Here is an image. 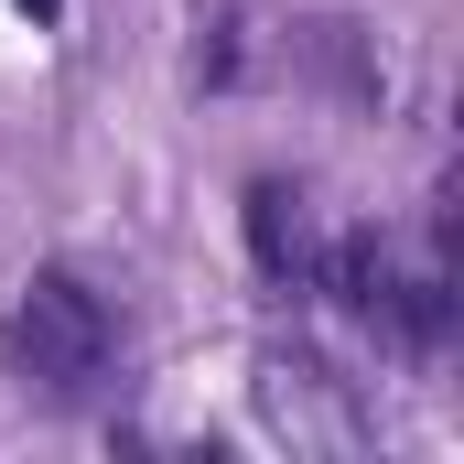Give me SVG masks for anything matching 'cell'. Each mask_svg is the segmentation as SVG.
Returning a JSON list of instances; mask_svg holds the SVG:
<instances>
[{
  "label": "cell",
  "mask_w": 464,
  "mask_h": 464,
  "mask_svg": "<svg viewBox=\"0 0 464 464\" xmlns=\"http://www.w3.org/2000/svg\"><path fill=\"white\" fill-rule=\"evenodd\" d=\"M109 367H119V314H109V292L76 281V270H33L22 303H11V378H22L33 400L76 411V400H98Z\"/></svg>",
  "instance_id": "cell-1"
},
{
  "label": "cell",
  "mask_w": 464,
  "mask_h": 464,
  "mask_svg": "<svg viewBox=\"0 0 464 464\" xmlns=\"http://www.w3.org/2000/svg\"><path fill=\"white\" fill-rule=\"evenodd\" d=\"M259 411H270V432H281L292 454H356V443H367L356 389L324 367V356H303V346H270V356H259Z\"/></svg>",
  "instance_id": "cell-2"
},
{
  "label": "cell",
  "mask_w": 464,
  "mask_h": 464,
  "mask_svg": "<svg viewBox=\"0 0 464 464\" xmlns=\"http://www.w3.org/2000/svg\"><path fill=\"white\" fill-rule=\"evenodd\" d=\"M248 259L281 281V292H314V259H324V227H314V195L259 173L248 184Z\"/></svg>",
  "instance_id": "cell-3"
},
{
  "label": "cell",
  "mask_w": 464,
  "mask_h": 464,
  "mask_svg": "<svg viewBox=\"0 0 464 464\" xmlns=\"http://www.w3.org/2000/svg\"><path fill=\"white\" fill-rule=\"evenodd\" d=\"M292 65H303L314 87H335L346 109H378V98H389V54H378L367 22H303V33H292Z\"/></svg>",
  "instance_id": "cell-4"
},
{
  "label": "cell",
  "mask_w": 464,
  "mask_h": 464,
  "mask_svg": "<svg viewBox=\"0 0 464 464\" xmlns=\"http://www.w3.org/2000/svg\"><path fill=\"white\" fill-rule=\"evenodd\" d=\"M237 76V11L217 0V11H195V87H227Z\"/></svg>",
  "instance_id": "cell-5"
},
{
  "label": "cell",
  "mask_w": 464,
  "mask_h": 464,
  "mask_svg": "<svg viewBox=\"0 0 464 464\" xmlns=\"http://www.w3.org/2000/svg\"><path fill=\"white\" fill-rule=\"evenodd\" d=\"M11 11H33V22H54V11H65V0H11Z\"/></svg>",
  "instance_id": "cell-6"
}]
</instances>
